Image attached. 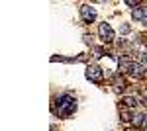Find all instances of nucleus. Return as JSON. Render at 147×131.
<instances>
[{"label": "nucleus", "mask_w": 147, "mask_h": 131, "mask_svg": "<svg viewBox=\"0 0 147 131\" xmlns=\"http://www.w3.org/2000/svg\"><path fill=\"white\" fill-rule=\"evenodd\" d=\"M98 33H100V37L106 41V43H110V41H114V30L110 24H100V28H98Z\"/></svg>", "instance_id": "nucleus-3"}, {"label": "nucleus", "mask_w": 147, "mask_h": 131, "mask_svg": "<svg viewBox=\"0 0 147 131\" xmlns=\"http://www.w3.org/2000/svg\"><path fill=\"white\" fill-rule=\"evenodd\" d=\"M118 63H120V73H129L131 67H134V61H129L127 57H122Z\"/></svg>", "instance_id": "nucleus-6"}, {"label": "nucleus", "mask_w": 147, "mask_h": 131, "mask_svg": "<svg viewBox=\"0 0 147 131\" xmlns=\"http://www.w3.org/2000/svg\"><path fill=\"white\" fill-rule=\"evenodd\" d=\"M143 98H145V104H147V88L143 90Z\"/></svg>", "instance_id": "nucleus-14"}, {"label": "nucleus", "mask_w": 147, "mask_h": 131, "mask_svg": "<svg viewBox=\"0 0 147 131\" xmlns=\"http://www.w3.org/2000/svg\"><path fill=\"white\" fill-rule=\"evenodd\" d=\"M129 75H131L134 78H141L143 75H145V65H143V63H134L131 71H129Z\"/></svg>", "instance_id": "nucleus-5"}, {"label": "nucleus", "mask_w": 147, "mask_h": 131, "mask_svg": "<svg viewBox=\"0 0 147 131\" xmlns=\"http://www.w3.org/2000/svg\"><path fill=\"white\" fill-rule=\"evenodd\" d=\"M122 120H124V121H129V120H131V116H129V114H127L125 110L122 112Z\"/></svg>", "instance_id": "nucleus-11"}, {"label": "nucleus", "mask_w": 147, "mask_h": 131, "mask_svg": "<svg viewBox=\"0 0 147 131\" xmlns=\"http://www.w3.org/2000/svg\"><path fill=\"white\" fill-rule=\"evenodd\" d=\"M134 20H137V22H141V24H147V8L134 10Z\"/></svg>", "instance_id": "nucleus-7"}, {"label": "nucleus", "mask_w": 147, "mask_h": 131, "mask_svg": "<svg viewBox=\"0 0 147 131\" xmlns=\"http://www.w3.org/2000/svg\"><path fill=\"white\" fill-rule=\"evenodd\" d=\"M127 131H134V129H127Z\"/></svg>", "instance_id": "nucleus-15"}, {"label": "nucleus", "mask_w": 147, "mask_h": 131, "mask_svg": "<svg viewBox=\"0 0 147 131\" xmlns=\"http://www.w3.org/2000/svg\"><path fill=\"white\" fill-rule=\"evenodd\" d=\"M75 110H77L75 98L69 96V94H63V96L57 98V106L53 108V112H55L57 116H61V118H69L71 114H75Z\"/></svg>", "instance_id": "nucleus-1"}, {"label": "nucleus", "mask_w": 147, "mask_h": 131, "mask_svg": "<svg viewBox=\"0 0 147 131\" xmlns=\"http://www.w3.org/2000/svg\"><path fill=\"white\" fill-rule=\"evenodd\" d=\"M86 78H88V80H92V82H102V78H104V73H102L100 67L90 65L88 69H86Z\"/></svg>", "instance_id": "nucleus-2"}, {"label": "nucleus", "mask_w": 147, "mask_h": 131, "mask_svg": "<svg viewBox=\"0 0 147 131\" xmlns=\"http://www.w3.org/2000/svg\"><path fill=\"white\" fill-rule=\"evenodd\" d=\"M134 123H136V125H143V123H145V116H143V114H136V116H134Z\"/></svg>", "instance_id": "nucleus-10"}, {"label": "nucleus", "mask_w": 147, "mask_h": 131, "mask_svg": "<svg viewBox=\"0 0 147 131\" xmlns=\"http://www.w3.org/2000/svg\"><path fill=\"white\" fill-rule=\"evenodd\" d=\"M125 4H127V6H137V2H136V0H127Z\"/></svg>", "instance_id": "nucleus-12"}, {"label": "nucleus", "mask_w": 147, "mask_h": 131, "mask_svg": "<svg viewBox=\"0 0 147 131\" xmlns=\"http://www.w3.org/2000/svg\"><path fill=\"white\" fill-rule=\"evenodd\" d=\"M112 82H114V86H116V90H124V88H125V80L120 77V75H118V77H114Z\"/></svg>", "instance_id": "nucleus-8"}, {"label": "nucleus", "mask_w": 147, "mask_h": 131, "mask_svg": "<svg viewBox=\"0 0 147 131\" xmlns=\"http://www.w3.org/2000/svg\"><path fill=\"white\" fill-rule=\"evenodd\" d=\"M124 104H125V108H136L137 106V102L134 96H127V98H124Z\"/></svg>", "instance_id": "nucleus-9"}, {"label": "nucleus", "mask_w": 147, "mask_h": 131, "mask_svg": "<svg viewBox=\"0 0 147 131\" xmlns=\"http://www.w3.org/2000/svg\"><path fill=\"white\" fill-rule=\"evenodd\" d=\"M80 18L86 24L94 22V20H96V10H94L92 6H88V4H84V6H80Z\"/></svg>", "instance_id": "nucleus-4"}, {"label": "nucleus", "mask_w": 147, "mask_h": 131, "mask_svg": "<svg viewBox=\"0 0 147 131\" xmlns=\"http://www.w3.org/2000/svg\"><path fill=\"white\" fill-rule=\"evenodd\" d=\"M129 32V26H122V33H127Z\"/></svg>", "instance_id": "nucleus-13"}]
</instances>
